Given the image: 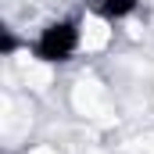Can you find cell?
I'll return each instance as SVG.
<instances>
[{
    "label": "cell",
    "mask_w": 154,
    "mask_h": 154,
    "mask_svg": "<svg viewBox=\"0 0 154 154\" xmlns=\"http://www.w3.org/2000/svg\"><path fill=\"white\" fill-rule=\"evenodd\" d=\"M79 22L75 18H57L47 22L39 29V36L32 39V57L43 65H68L79 54Z\"/></svg>",
    "instance_id": "6da1fadb"
},
{
    "label": "cell",
    "mask_w": 154,
    "mask_h": 154,
    "mask_svg": "<svg viewBox=\"0 0 154 154\" xmlns=\"http://www.w3.org/2000/svg\"><path fill=\"white\" fill-rule=\"evenodd\" d=\"M97 4V14L100 18H108V22H118V18H129L140 4L136 0H93Z\"/></svg>",
    "instance_id": "7a4b0ae2"
},
{
    "label": "cell",
    "mask_w": 154,
    "mask_h": 154,
    "mask_svg": "<svg viewBox=\"0 0 154 154\" xmlns=\"http://www.w3.org/2000/svg\"><path fill=\"white\" fill-rule=\"evenodd\" d=\"M14 50H18V36H14L11 29H0V54H4V57H11Z\"/></svg>",
    "instance_id": "3957f363"
}]
</instances>
